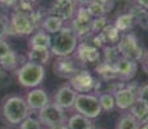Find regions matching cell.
I'll use <instances>...</instances> for the list:
<instances>
[{
	"instance_id": "1",
	"label": "cell",
	"mask_w": 148,
	"mask_h": 129,
	"mask_svg": "<svg viewBox=\"0 0 148 129\" xmlns=\"http://www.w3.org/2000/svg\"><path fill=\"white\" fill-rule=\"evenodd\" d=\"M79 44V38L71 26L64 25L58 32L52 35V41H50V53L56 57H67L73 56L76 50V47Z\"/></svg>"
},
{
	"instance_id": "2",
	"label": "cell",
	"mask_w": 148,
	"mask_h": 129,
	"mask_svg": "<svg viewBox=\"0 0 148 129\" xmlns=\"http://www.w3.org/2000/svg\"><path fill=\"white\" fill-rule=\"evenodd\" d=\"M1 115L7 123L18 125L30 115V108L26 103V99L19 96L7 97L1 106Z\"/></svg>"
},
{
	"instance_id": "3",
	"label": "cell",
	"mask_w": 148,
	"mask_h": 129,
	"mask_svg": "<svg viewBox=\"0 0 148 129\" xmlns=\"http://www.w3.org/2000/svg\"><path fill=\"white\" fill-rule=\"evenodd\" d=\"M16 76L18 83L23 88H36L45 79V67L34 62H26L16 70Z\"/></svg>"
},
{
	"instance_id": "4",
	"label": "cell",
	"mask_w": 148,
	"mask_h": 129,
	"mask_svg": "<svg viewBox=\"0 0 148 129\" xmlns=\"http://www.w3.org/2000/svg\"><path fill=\"white\" fill-rule=\"evenodd\" d=\"M119 54L122 58L132 59L135 62H140L142 57L144 54V48L140 44V40L134 32H125L121 34V38L116 44Z\"/></svg>"
},
{
	"instance_id": "5",
	"label": "cell",
	"mask_w": 148,
	"mask_h": 129,
	"mask_svg": "<svg viewBox=\"0 0 148 129\" xmlns=\"http://www.w3.org/2000/svg\"><path fill=\"white\" fill-rule=\"evenodd\" d=\"M72 108L77 114L92 120L102 114L98 97L93 93H77Z\"/></svg>"
},
{
	"instance_id": "6",
	"label": "cell",
	"mask_w": 148,
	"mask_h": 129,
	"mask_svg": "<svg viewBox=\"0 0 148 129\" xmlns=\"http://www.w3.org/2000/svg\"><path fill=\"white\" fill-rule=\"evenodd\" d=\"M38 28V22L31 16L13 12L8 21V34L12 35H31Z\"/></svg>"
},
{
	"instance_id": "7",
	"label": "cell",
	"mask_w": 148,
	"mask_h": 129,
	"mask_svg": "<svg viewBox=\"0 0 148 129\" xmlns=\"http://www.w3.org/2000/svg\"><path fill=\"white\" fill-rule=\"evenodd\" d=\"M38 119L41 123V125L47 128H53L58 127V125L66 124L67 117L64 114V110L61 108L59 106H57L56 103H48L45 107H42L41 110L38 111Z\"/></svg>"
},
{
	"instance_id": "8",
	"label": "cell",
	"mask_w": 148,
	"mask_h": 129,
	"mask_svg": "<svg viewBox=\"0 0 148 129\" xmlns=\"http://www.w3.org/2000/svg\"><path fill=\"white\" fill-rule=\"evenodd\" d=\"M92 16L88 13L86 7L79 5L76 9L75 16L71 19V28L73 30V32L76 34V36L80 39L88 38L92 35Z\"/></svg>"
},
{
	"instance_id": "9",
	"label": "cell",
	"mask_w": 148,
	"mask_h": 129,
	"mask_svg": "<svg viewBox=\"0 0 148 129\" xmlns=\"http://www.w3.org/2000/svg\"><path fill=\"white\" fill-rule=\"evenodd\" d=\"M80 68H82V65L73 56L57 57V59L53 63L54 75L67 80H70Z\"/></svg>"
},
{
	"instance_id": "10",
	"label": "cell",
	"mask_w": 148,
	"mask_h": 129,
	"mask_svg": "<svg viewBox=\"0 0 148 129\" xmlns=\"http://www.w3.org/2000/svg\"><path fill=\"white\" fill-rule=\"evenodd\" d=\"M68 81H70L68 84L75 89L76 93H92L94 92L97 79L89 70L80 68Z\"/></svg>"
},
{
	"instance_id": "11",
	"label": "cell",
	"mask_w": 148,
	"mask_h": 129,
	"mask_svg": "<svg viewBox=\"0 0 148 129\" xmlns=\"http://www.w3.org/2000/svg\"><path fill=\"white\" fill-rule=\"evenodd\" d=\"M73 57L84 66L86 63H98L101 61V49L88 41H80L76 47Z\"/></svg>"
},
{
	"instance_id": "12",
	"label": "cell",
	"mask_w": 148,
	"mask_h": 129,
	"mask_svg": "<svg viewBox=\"0 0 148 129\" xmlns=\"http://www.w3.org/2000/svg\"><path fill=\"white\" fill-rule=\"evenodd\" d=\"M77 7L79 5L75 3V0H56L47 13L66 22L72 19Z\"/></svg>"
},
{
	"instance_id": "13",
	"label": "cell",
	"mask_w": 148,
	"mask_h": 129,
	"mask_svg": "<svg viewBox=\"0 0 148 129\" xmlns=\"http://www.w3.org/2000/svg\"><path fill=\"white\" fill-rule=\"evenodd\" d=\"M76 96H77V93L75 92V89L70 84H64L59 87L54 94V103L63 110H70L73 107Z\"/></svg>"
},
{
	"instance_id": "14",
	"label": "cell",
	"mask_w": 148,
	"mask_h": 129,
	"mask_svg": "<svg viewBox=\"0 0 148 129\" xmlns=\"http://www.w3.org/2000/svg\"><path fill=\"white\" fill-rule=\"evenodd\" d=\"M116 72H117V77L121 81H130L133 77L135 76L136 71H138V62L132 61L127 58H120L115 63Z\"/></svg>"
},
{
	"instance_id": "15",
	"label": "cell",
	"mask_w": 148,
	"mask_h": 129,
	"mask_svg": "<svg viewBox=\"0 0 148 129\" xmlns=\"http://www.w3.org/2000/svg\"><path fill=\"white\" fill-rule=\"evenodd\" d=\"M26 103L30 111H39L49 103V96L41 88H32L26 96Z\"/></svg>"
},
{
	"instance_id": "16",
	"label": "cell",
	"mask_w": 148,
	"mask_h": 129,
	"mask_svg": "<svg viewBox=\"0 0 148 129\" xmlns=\"http://www.w3.org/2000/svg\"><path fill=\"white\" fill-rule=\"evenodd\" d=\"M113 97H115L116 107L120 108V110H129L138 98V93L130 89L127 85H124L113 93Z\"/></svg>"
},
{
	"instance_id": "17",
	"label": "cell",
	"mask_w": 148,
	"mask_h": 129,
	"mask_svg": "<svg viewBox=\"0 0 148 129\" xmlns=\"http://www.w3.org/2000/svg\"><path fill=\"white\" fill-rule=\"evenodd\" d=\"M50 49L49 48H30L27 52V59L34 63H39L41 66L48 65L50 59Z\"/></svg>"
},
{
	"instance_id": "18",
	"label": "cell",
	"mask_w": 148,
	"mask_h": 129,
	"mask_svg": "<svg viewBox=\"0 0 148 129\" xmlns=\"http://www.w3.org/2000/svg\"><path fill=\"white\" fill-rule=\"evenodd\" d=\"M95 72L98 74V76L101 77V80L103 81H112V80H117V72H116L115 65L107 63V62L102 61L98 62L95 67Z\"/></svg>"
},
{
	"instance_id": "19",
	"label": "cell",
	"mask_w": 148,
	"mask_h": 129,
	"mask_svg": "<svg viewBox=\"0 0 148 129\" xmlns=\"http://www.w3.org/2000/svg\"><path fill=\"white\" fill-rule=\"evenodd\" d=\"M130 115L135 117L139 123H146L148 121V103L142 101V99L136 98V101L129 108Z\"/></svg>"
},
{
	"instance_id": "20",
	"label": "cell",
	"mask_w": 148,
	"mask_h": 129,
	"mask_svg": "<svg viewBox=\"0 0 148 129\" xmlns=\"http://www.w3.org/2000/svg\"><path fill=\"white\" fill-rule=\"evenodd\" d=\"M40 25H41L42 31L48 32L49 35H54V34L58 32V31L64 26V22L62 21V19L57 18V17H54V16L47 14V16L42 18Z\"/></svg>"
},
{
	"instance_id": "21",
	"label": "cell",
	"mask_w": 148,
	"mask_h": 129,
	"mask_svg": "<svg viewBox=\"0 0 148 129\" xmlns=\"http://www.w3.org/2000/svg\"><path fill=\"white\" fill-rule=\"evenodd\" d=\"M116 28L120 31L121 34H125V32H129L133 27L135 26V19H134V16L132 13H122L120 16L116 17V21L113 23Z\"/></svg>"
},
{
	"instance_id": "22",
	"label": "cell",
	"mask_w": 148,
	"mask_h": 129,
	"mask_svg": "<svg viewBox=\"0 0 148 129\" xmlns=\"http://www.w3.org/2000/svg\"><path fill=\"white\" fill-rule=\"evenodd\" d=\"M67 128L68 129H89L93 125L92 119L80 115V114H73L67 119Z\"/></svg>"
},
{
	"instance_id": "23",
	"label": "cell",
	"mask_w": 148,
	"mask_h": 129,
	"mask_svg": "<svg viewBox=\"0 0 148 129\" xmlns=\"http://www.w3.org/2000/svg\"><path fill=\"white\" fill-rule=\"evenodd\" d=\"M99 34H101L102 39H103V41L106 45H116L121 38L120 31H119L113 25H110V23H108Z\"/></svg>"
},
{
	"instance_id": "24",
	"label": "cell",
	"mask_w": 148,
	"mask_h": 129,
	"mask_svg": "<svg viewBox=\"0 0 148 129\" xmlns=\"http://www.w3.org/2000/svg\"><path fill=\"white\" fill-rule=\"evenodd\" d=\"M52 41V35L45 31H36L30 39V48H49Z\"/></svg>"
},
{
	"instance_id": "25",
	"label": "cell",
	"mask_w": 148,
	"mask_h": 129,
	"mask_svg": "<svg viewBox=\"0 0 148 129\" xmlns=\"http://www.w3.org/2000/svg\"><path fill=\"white\" fill-rule=\"evenodd\" d=\"M130 13L134 16L135 25H138L142 30L148 31V9H144V8L136 5L130 10Z\"/></svg>"
},
{
	"instance_id": "26",
	"label": "cell",
	"mask_w": 148,
	"mask_h": 129,
	"mask_svg": "<svg viewBox=\"0 0 148 129\" xmlns=\"http://www.w3.org/2000/svg\"><path fill=\"white\" fill-rule=\"evenodd\" d=\"M98 101H99V105H101V108L102 111H112L113 108L116 107L115 105V97H113L112 93L110 92H99L98 96Z\"/></svg>"
},
{
	"instance_id": "27",
	"label": "cell",
	"mask_w": 148,
	"mask_h": 129,
	"mask_svg": "<svg viewBox=\"0 0 148 129\" xmlns=\"http://www.w3.org/2000/svg\"><path fill=\"white\" fill-rule=\"evenodd\" d=\"M18 63V54L13 49H10L4 57L0 58V66L5 70H16Z\"/></svg>"
},
{
	"instance_id": "28",
	"label": "cell",
	"mask_w": 148,
	"mask_h": 129,
	"mask_svg": "<svg viewBox=\"0 0 148 129\" xmlns=\"http://www.w3.org/2000/svg\"><path fill=\"white\" fill-rule=\"evenodd\" d=\"M102 52H103V61L107 63L115 65L117 59L120 58V54H119L116 45H104L102 48Z\"/></svg>"
},
{
	"instance_id": "29",
	"label": "cell",
	"mask_w": 148,
	"mask_h": 129,
	"mask_svg": "<svg viewBox=\"0 0 148 129\" xmlns=\"http://www.w3.org/2000/svg\"><path fill=\"white\" fill-rule=\"evenodd\" d=\"M139 125V121L133 117L130 114H126V115H122L117 121V125H116V129H136Z\"/></svg>"
},
{
	"instance_id": "30",
	"label": "cell",
	"mask_w": 148,
	"mask_h": 129,
	"mask_svg": "<svg viewBox=\"0 0 148 129\" xmlns=\"http://www.w3.org/2000/svg\"><path fill=\"white\" fill-rule=\"evenodd\" d=\"M86 10L88 13L92 16V18H95V17H102V16H106V10H104V8L102 7L101 4H99L97 0H93L92 3H89V4L86 5Z\"/></svg>"
},
{
	"instance_id": "31",
	"label": "cell",
	"mask_w": 148,
	"mask_h": 129,
	"mask_svg": "<svg viewBox=\"0 0 148 129\" xmlns=\"http://www.w3.org/2000/svg\"><path fill=\"white\" fill-rule=\"evenodd\" d=\"M107 25H108V21H107L106 16L93 18V21H92V35L93 34H99Z\"/></svg>"
},
{
	"instance_id": "32",
	"label": "cell",
	"mask_w": 148,
	"mask_h": 129,
	"mask_svg": "<svg viewBox=\"0 0 148 129\" xmlns=\"http://www.w3.org/2000/svg\"><path fill=\"white\" fill-rule=\"evenodd\" d=\"M18 125H19V129H42V125H41V123L39 121V119L31 117L30 115L22 123H19Z\"/></svg>"
},
{
	"instance_id": "33",
	"label": "cell",
	"mask_w": 148,
	"mask_h": 129,
	"mask_svg": "<svg viewBox=\"0 0 148 129\" xmlns=\"http://www.w3.org/2000/svg\"><path fill=\"white\" fill-rule=\"evenodd\" d=\"M8 35V21L4 17H0V39H4Z\"/></svg>"
},
{
	"instance_id": "34",
	"label": "cell",
	"mask_w": 148,
	"mask_h": 129,
	"mask_svg": "<svg viewBox=\"0 0 148 129\" xmlns=\"http://www.w3.org/2000/svg\"><path fill=\"white\" fill-rule=\"evenodd\" d=\"M138 98L148 103V83H147V84H144V85H142V87L139 88Z\"/></svg>"
},
{
	"instance_id": "35",
	"label": "cell",
	"mask_w": 148,
	"mask_h": 129,
	"mask_svg": "<svg viewBox=\"0 0 148 129\" xmlns=\"http://www.w3.org/2000/svg\"><path fill=\"white\" fill-rule=\"evenodd\" d=\"M97 1H98L99 4H101L102 7L104 8L106 13L111 12V10L115 8V0H97Z\"/></svg>"
},
{
	"instance_id": "36",
	"label": "cell",
	"mask_w": 148,
	"mask_h": 129,
	"mask_svg": "<svg viewBox=\"0 0 148 129\" xmlns=\"http://www.w3.org/2000/svg\"><path fill=\"white\" fill-rule=\"evenodd\" d=\"M9 50H10L9 44H8L4 39H0V58H1V57H4Z\"/></svg>"
},
{
	"instance_id": "37",
	"label": "cell",
	"mask_w": 148,
	"mask_h": 129,
	"mask_svg": "<svg viewBox=\"0 0 148 129\" xmlns=\"http://www.w3.org/2000/svg\"><path fill=\"white\" fill-rule=\"evenodd\" d=\"M140 63H142V68H143V71L148 75V49L144 50V54H143V57H142V59H140Z\"/></svg>"
},
{
	"instance_id": "38",
	"label": "cell",
	"mask_w": 148,
	"mask_h": 129,
	"mask_svg": "<svg viewBox=\"0 0 148 129\" xmlns=\"http://www.w3.org/2000/svg\"><path fill=\"white\" fill-rule=\"evenodd\" d=\"M18 3V0H0V4L4 7H14Z\"/></svg>"
},
{
	"instance_id": "39",
	"label": "cell",
	"mask_w": 148,
	"mask_h": 129,
	"mask_svg": "<svg viewBox=\"0 0 148 129\" xmlns=\"http://www.w3.org/2000/svg\"><path fill=\"white\" fill-rule=\"evenodd\" d=\"M136 5L140 8H144V9H148V0H135Z\"/></svg>"
},
{
	"instance_id": "40",
	"label": "cell",
	"mask_w": 148,
	"mask_h": 129,
	"mask_svg": "<svg viewBox=\"0 0 148 129\" xmlns=\"http://www.w3.org/2000/svg\"><path fill=\"white\" fill-rule=\"evenodd\" d=\"M93 0H75V3L77 5H82V7H86L89 3H92Z\"/></svg>"
},
{
	"instance_id": "41",
	"label": "cell",
	"mask_w": 148,
	"mask_h": 129,
	"mask_svg": "<svg viewBox=\"0 0 148 129\" xmlns=\"http://www.w3.org/2000/svg\"><path fill=\"white\" fill-rule=\"evenodd\" d=\"M140 125H138V128L136 129H148V121L146 123H139Z\"/></svg>"
},
{
	"instance_id": "42",
	"label": "cell",
	"mask_w": 148,
	"mask_h": 129,
	"mask_svg": "<svg viewBox=\"0 0 148 129\" xmlns=\"http://www.w3.org/2000/svg\"><path fill=\"white\" fill-rule=\"evenodd\" d=\"M26 1H27V3H30L31 5H36L39 1H40V0H26Z\"/></svg>"
},
{
	"instance_id": "43",
	"label": "cell",
	"mask_w": 148,
	"mask_h": 129,
	"mask_svg": "<svg viewBox=\"0 0 148 129\" xmlns=\"http://www.w3.org/2000/svg\"><path fill=\"white\" fill-rule=\"evenodd\" d=\"M89 129H102V128H98V127H95V125L93 124V125H92V127H90Z\"/></svg>"
}]
</instances>
